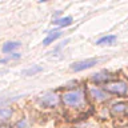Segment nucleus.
Returning <instances> with one entry per match:
<instances>
[{
    "instance_id": "obj_8",
    "label": "nucleus",
    "mask_w": 128,
    "mask_h": 128,
    "mask_svg": "<svg viewBox=\"0 0 128 128\" xmlns=\"http://www.w3.org/2000/svg\"><path fill=\"white\" fill-rule=\"evenodd\" d=\"M19 47H22V43L20 42H7L3 46V52L4 54H8V52H11L14 50H18Z\"/></svg>"
},
{
    "instance_id": "obj_7",
    "label": "nucleus",
    "mask_w": 128,
    "mask_h": 128,
    "mask_svg": "<svg viewBox=\"0 0 128 128\" xmlns=\"http://www.w3.org/2000/svg\"><path fill=\"white\" fill-rule=\"evenodd\" d=\"M60 36H62V32L60 31H52V32H50V35L43 40V44L44 46H50L51 43H54L56 39L60 38Z\"/></svg>"
},
{
    "instance_id": "obj_13",
    "label": "nucleus",
    "mask_w": 128,
    "mask_h": 128,
    "mask_svg": "<svg viewBox=\"0 0 128 128\" xmlns=\"http://www.w3.org/2000/svg\"><path fill=\"white\" fill-rule=\"evenodd\" d=\"M20 58V55L19 54H16V55H10V56H7L6 59H2L0 60V63H6V62H8V60H12V59H19Z\"/></svg>"
},
{
    "instance_id": "obj_9",
    "label": "nucleus",
    "mask_w": 128,
    "mask_h": 128,
    "mask_svg": "<svg viewBox=\"0 0 128 128\" xmlns=\"http://www.w3.org/2000/svg\"><path fill=\"white\" fill-rule=\"evenodd\" d=\"M42 71H43V67H40V66H32L30 68L23 70L22 71V75H24V76H32V75L38 74V72H42Z\"/></svg>"
},
{
    "instance_id": "obj_15",
    "label": "nucleus",
    "mask_w": 128,
    "mask_h": 128,
    "mask_svg": "<svg viewBox=\"0 0 128 128\" xmlns=\"http://www.w3.org/2000/svg\"><path fill=\"white\" fill-rule=\"evenodd\" d=\"M24 126H26V120H24L23 123H22V122H20V123H18V127H24Z\"/></svg>"
},
{
    "instance_id": "obj_2",
    "label": "nucleus",
    "mask_w": 128,
    "mask_h": 128,
    "mask_svg": "<svg viewBox=\"0 0 128 128\" xmlns=\"http://www.w3.org/2000/svg\"><path fill=\"white\" fill-rule=\"evenodd\" d=\"M99 60L98 59H87V60H82V62H78V63H74L71 66V70L75 71V72H80V71H84V70H88V68H92L94 66L98 64Z\"/></svg>"
},
{
    "instance_id": "obj_11",
    "label": "nucleus",
    "mask_w": 128,
    "mask_h": 128,
    "mask_svg": "<svg viewBox=\"0 0 128 128\" xmlns=\"http://www.w3.org/2000/svg\"><path fill=\"white\" fill-rule=\"evenodd\" d=\"M12 115V110L11 108H0V123L6 122L11 118Z\"/></svg>"
},
{
    "instance_id": "obj_6",
    "label": "nucleus",
    "mask_w": 128,
    "mask_h": 128,
    "mask_svg": "<svg viewBox=\"0 0 128 128\" xmlns=\"http://www.w3.org/2000/svg\"><path fill=\"white\" fill-rule=\"evenodd\" d=\"M116 42V36L115 35H107V36H103V38H100L96 44L98 46H112Z\"/></svg>"
},
{
    "instance_id": "obj_1",
    "label": "nucleus",
    "mask_w": 128,
    "mask_h": 128,
    "mask_svg": "<svg viewBox=\"0 0 128 128\" xmlns=\"http://www.w3.org/2000/svg\"><path fill=\"white\" fill-rule=\"evenodd\" d=\"M63 102L67 106L78 107L83 103V92L82 91H71L63 95Z\"/></svg>"
},
{
    "instance_id": "obj_10",
    "label": "nucleus",
    "mask_w": 128,
    "mask_h": 128,
    "mask_svg": "<svg viewBox=\"0 0 128 128\" xmlns=\"http://www.w3.org/2000/svg\"><path fill=\"white\" fill-rule=\"evenodd\" d=\"M72 22H74V19L71 18V16H66V18H60V19H56L54 24H58V26L60 27H68V26H71Z\"/></svg>"
},
{
    "instance_id": "obj_14",
    "label": "nucleus",
    "mask_w": 128,
    "mask_h": 128,
    "mask_svg": "<svg viewBox=\"0 0 128 128\" xmlns=\"http://www.w3.org/2000/svg\"><path fill=\"white\" fill-rule=\"evenodd\" d=\"M124 110H126V107H124L123 104H116V106H114V108H112L114 112H122Z\"/></svg>"
},
{
    "instance_id": "obj_12",
    "label": "nucleus",
    "mask_w": 128,
    "mask_h": 128,
    "mask_svg": "<svg viewBox=\"0 0 128 128\" xmlns=\"http://www.w3.org/2000/svg\"><path fill=\"white\" fill-rule=\"evenodd\" d=\"M104 79H108V74H98L94 76V80H96V82H100V80H104Z\"/></svg>"
},
{
    "instance_id": "obj_16",
    "label": "nucleus",
    "mask_w": 128,
    "mask_h": 128,
    "mask_svg": "<svg viewBox=\"0 0 128 128\" xmlns=\"http://www.w3.org/2000/svg\"><path fill=\"white\" fill-rule=\"evenodd\" d=\"M0 128H6V127H0Z\"/></svg>"
},
{
    "instance_id": "obj_3",
    "label": "nucleus",
    "mask_w": 128,
    "mask_h": 128,
    "mask_svg": "<svg viewBox=\"0 0 128 128\" xmlns=\"http://www.w3.org/2000/svg\"><path fill=\"white\" fill-rule=\"evenodd\" d=\"M107 90L110 92H114V94H118V95H124V94H127V91H128V86L124 82H116V83L108 84Z\"/></svg>"
},
{
    "instance_id": "obj_4",
    "label": "nucleus",
    "mask_w": 128,
    "mask_h": 128,
    "mask_svg": "<svg viewBox=\"0 0 128 128\" xmlns=\"http://www.w3.org/2000/svg\"><path fill=\"white\" fill-rule=\"evenodd\" d=\"M58 96L55 94H47L40 98V103L43 104L44 107H54L56 103H58Z\"/></svg>"
},
{
    "instance_id": "obj_5",
    "label": "nucleus",
    "mask_w": 128,
    "mask_h": 128,
    "mask_svg": "<svg viewBox=\"0 0 128 128\" xmlns=\"http://www.w3.org/2000/svg\"><path fill=\"white\" fill-rule=\"evenodd\" d=\"M90 94L91 96H94V99L96 100H106L108 99V95L104 92L103 90H100V88H96V87H91L90 88Z\"/></svg>"
}]
</instances>
